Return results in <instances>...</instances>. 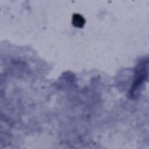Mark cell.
Masks as SVG:
<instances>
[{
  "instance_id": "obj_1",
  "label": "cell",
  "mask_w": 149,
  "mask_h": 149,
  "mask_svg": "<svg viewBox=\"0 0 149 149\" xmlns=\"http://www.w3.org/2000/svg\"><path fill=\"white\" fill-rule=\"evenodd\" d=\"M147 69H148V63L147 61H143L140 62L137 65V69L136 70L135 78L133 83L130 94L132 96H134L135 93L139 90L140 86L143 84L145 80L147 77Z\"/></svg>"
},
{
  "instance_id": "obj_2",
  "label": "cell",
  "mask_w": 149,
  "mask_h": 149,
  "mask_svg": "<svg viewBox=\"0 0 149 149\" xmlns=\"http://www.w3.org/2000/svg\"><path fill=\"white\" fill-rule=\"evenodd\" d=\"M72 24L77 27H82L84 24V18L79 14L73 15L72 18Z\"/></svg>"
}]
</instances>
